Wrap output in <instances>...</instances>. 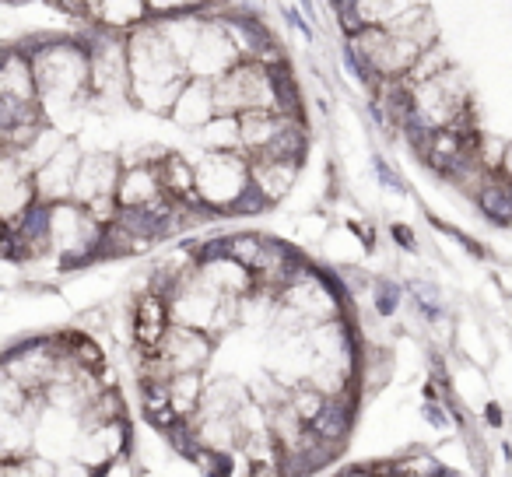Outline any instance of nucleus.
<instances>
[{"instance_id":"f257e3e1","label":"nucleus","mask_w":512,"mask_h":477,"mask_svg":"<svg viewBox=\"0 0 512 477\" xmlns=\"http://www.w3.org/2000/svg\"><path fill=\"white\" fill-rule=\"evenodd\" d=\"M214 348V337L211 334H200V330H186V327H169L162 341V355L176 365V376L179 372H200L204 362L211 358Z\"/></svg>"},{"instance_id":"f03ea898","label":"nucleus","mask_w":512,"mask_h":477,"mask_svg":"<svg viewBox=\"0 0 512 477\" xmlns=\"http://www.w3.org/2000/svg\"><path fill=\"white\" fill-rule=\"evenodd\" d=\"M172 120L179 127H207L211 120H218L214 109V81H190L179 92L176 106H172Z\"/></svg>"},{"instance_id":"7ed1b4c3","label":"nucleus","mask_w":512,"mask_h":477,"mask_svg":"<svg viewBox=\"0 0 512 477\" xmlns=\"http://www.w3.org/2000/svg\"><path fill=\"white\" fill-rule=\"evenodd\" d=\"M36 67L32 57L25 53H8L4 64H0V99H15V102H29L36 99Z\"/></svg>"},{"instance_id":"20e7f679","label":"nucleus","mask_w":512,"mask_h":477,"mask_svg":"<svg viewBox=\"0 0 512 477\" xmlns=\"http://www.w3.org/2000/svg\"><path fill=\"white\" fill-rule=\"evenodd\" d=\"M162 179H158V169H148V165H130L120 176V186H116V200L120 207H148L162 197Z\"/></svg>"},{"instance_id":"39448f33","label":"nucleus","mask_w":512,"mask_h":477,"mask_svg":"<svg viewBox=\"0 0 512 477\" xmlns=\"http://www.w3.org/2000/svg\"><path fill=\"white\" fill-rule=\"evenodd\" d=\"M295 172H299V165L267 162V158H253V162H249V179H253V186L260 193H264V197L271 200V204L278 197H285L288 190H292Z\"/></svg>"},{"instance_id":"423d86ee","label":"nucleus","mask_w":512,"mask_h":477,"mask_svg":"<svg viewBox=\"0 0 512 477\" xmlns=\"http://www.w3.org/2000/svg\"><path fill=\"white\" fill-rule=\"evenodd\" d=\"M204 379H200V372H179L176 379L169 383V400H172V414H176L179 421L193 418V414L204 407Z\"/></svg>"},{"instance_id":"0eeeda50","label":"nucleus","mask_w":512,"mask_h":477,"mask_svg":"<svg viewBox=\"0 0 512 477\" xmlns=\"http://www.w3.org/2000/svg\"><path fill=\"white\" fill-rule=\"evenodd\" d=\"M123 418H127V404H123L120 390H106L92 407H88V432H92V428L120 425Z\"/></svg>"},{"instance_id":"6e6552de","label":"nucleus","mask_w":512,"mask_h":477,"mask_svg":"<svg viewBox=\"0 0 512 477\" xmlns=\"http://www.w3.org/2000/svg\"><path fill=\"white\" fill-rule=\"evenodd\" d=\"M288 404H292V411L299 414V418L306 421V425H316V421L323 418V411H327L330 400L323 397L320 390H313V386H299V390H292Z\"/></svg>"},{"instance_id":"1a4fd4ad","label":"nucleus","mask_w":512,"mask_h":477,"mask_svg":"<svg viewBox=\"0 0 512 477\" xmlns=\"http://www.w3.org/2000/svg\"><path fill=\"white\" fill-rule=\"evenodd\" d=\"M260 253H264V239H256V235H232L228 239V257L246 267V271H253Z\"/></svg>"},{"instance_id":"9d476101","label":"nucleus","mask_w":512,"mask_h":477,"mask_svg":"<svg viewBox=\"0 0 512 477\" xmlns=\"http://www.w3.org/2000/svg\"><path fill=\"white\" fill-rule=\"evenodd\" d=\"M267 204H271V200H267L264 193L256 190V186H249V190L242 193V197L232 204V214H256V211H264Z\"/></svg>"},{"instance_id":"9b49d317","label":"nucleus","mask_w":512,"mask_h":477,"mask_svg":"<svg viewBox=\"0 0 512 477\" xmlns=\"http://www.w3.org/2000/svg\"><path fill=\"white\" fill-rule=\"evenodd\" d=\"M0 477H36L32 474V463L29 460H4V470Z\"/></svg>"},{"instance_id":"f8f14e48","label":"nucleus","mask_w":512,"mask_h":477,"mask_svg":"<svg viewBox=\"0 0 512 477\" xmlns=\"http://www.w3.org/2000/svg\"><path fill=\"white\" fill-rule=\"evenodd\" d=\"M249 477H285V474H281V463H253V474Z\"/></svg>"},{"instance_id":"ddd939ff","label":"nucleus","mask_w":512,"mask_h":477,"mask_svg":"<svg viewBox=\"0 0 512 477\" xmlns=\"http://www.w3.org/2000/svg\"><path fill=\"white\" fill-rule=\"evenodd\" d=\"M502 176H509V183H512V144H509V151H505V165H502Z\"/></svg>"}]
</instances>
